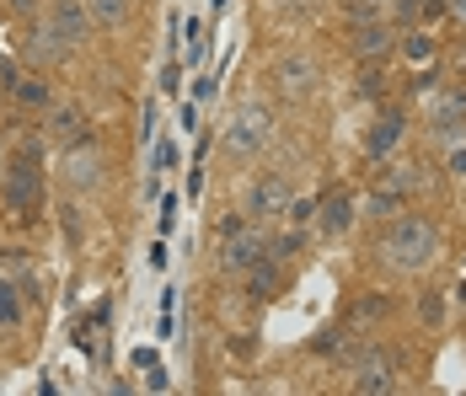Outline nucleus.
I'll return each instance as SVG.
<instances>
[{
	"instance_id": "25",
	"label": "nucleus",
	"mask_w": 466,
	"mask_h": 396,
	"mask_svg": "<svg viewBox=\"0 0 466 396\" xmlns=\"http://www.w3.org/2000/svg\"><path fill=\"white\" fill-rule=\"evenodd\" d=\"M22 81V70H16V59H0V91H11Z\"/></svg>"
},
{
	"instance_id": "16",
	"label": "nucleus",
	"mask_w": 466,
	"mask_h": 396,
	"mask_svg": "<svg viewBox=\"0 0 466 396\" xmlns=\"http://www.w3.org/2000/svg\"><path fill=\"white\" fill-rule=\"evenodd\" d=\"M360 220V198H349V193H338V198H327V209H322V225H327V236H343L349 225Z\"/></svg>"
},
{
	"instance_id": "24",
	"label": "nucleus",
	"mask_w": 466,
	"mask_h": 396,
	"mask_svg": "<svg viewBox=\"0 0 466 396\" xmlns=\"http://www.w3.org/2000/svg\"><path fill=\"white\" fill-rule=\"evenodd\" d=\"M177 86H183V65H177V59H167V70H161V91H167V96H177Z\"/></svg>"
},
{
	"instance_id": "17",
	"label": "nucleus",
	"mask_w": 466,
	"mask_h": 396,
	"mask_svg": "<svg viewBox=\"0 0 466 396\" xmlns=\"http://www.w3.org/2000/svg\"><path fill=\"white\" fill-rule=\"evenodd\" d=\"M70 48L54 38V27L48 22H33V33H27V59H44V65H54V59H65Z\"/></svg>"
},
{
	"instance_id": "26",
	"label": "nucleus",
	"mask_w": 466,
	"mask_h": 396,
	"mask_svg": "<svg viewBox=\"0 0 466 396\" xmlns=\"http://www.w3.org/2000/svg\"><path fill=\"white\" fill-rule=\"evenodd\" d=\"M33 5H38V0H5V11H11V16H33Z\"/></svg>"
},
{
	"instance_id": "9",
	"label": "nucleus",
	"mask_w": 466,
	"mask_h": 396,
	"mask_svg": "<svg viewBox=\"0 0 466 396\" xmlns=\"http://www.w3.org/2000/svg\"><path fill=\"white\" fill-rule=\"evenodd\" d=\"M44 118H48V124H44L48 139H59L65 150H70V145H81V139H92V129H86V113H81V107H70V102H54Z\"/></svg>"
},
{
	"instance_id": "23",
	"label": "nucleus",
	"mask_w": 466,
	"mask_h": 396,
	"mask_svg": "<svg viewBox=\"0 0 466 396\" xmlns=\"http://www.w3.org/2000/svg\"><path fill=\"white\" fill-rule=\"evenodd\" d=\"M317 209H322V198H289V220L295 225H306Z\"/></svg>"
},
{
	"instance_id": "7",
	"label": "nucleus",
	"mask_w": 466,
	"mask_h": 396,
	"mask_svg": "<svg viewBox=\"0 0 466 396\" xmlns=\"http://www.w3.org/2000/svg\"><path fill=\"white\" fill-rule=\"evenodd\" d=\"M48 27H54V38L65 48H81L86 38L96 33V22H92V11H86V0H48V16H44Z\"/></svg>"
},
{
	"instance_id": "13",
	"label": "nucleus",
	"mask_w": 466,
	"mask_h": 396,
	"mask_svg": "<svg viewBox=\"0 0 466 396\" xmlns=\"http://www.w3.org/2000/svg\"><path fill=\"white\" fill-rule=\"evenodd\" d=\"M11 102L27 107V113H48V107H54V86H48L44 76H22V81L11 86Z\"/></svg>"
},
{
	"instance_id": "27",
	"label": "nucleus",
	"mask_w": 466,
	"mask_h": 396,
	"mask_svg": "<svg viewBox=\"0 0 466 396\" xmlns=\"http://www.w3.org/2000/svg\"><path fill=\"white\" fill-rule=\"evenodd\" d=\"M451 172L466 177V145H461V150H451Z\"/></svg>"
},
{
	"instance_id": "10",
	"label": "nucleus",
	"mask_w": 466,
	"mask_h": 396,
	"mask_svg": "<svg viewBox=\"0 0 466 396\" xmlns=\"http://www.w3.org/2000/svg\"><path fill=\"white\" fill-rule=\"evenodd\" d=\"M5 204H16V209L44 204V177L33 172L27 161H11V172H5Z\"/></svg>"
},
{
	"instance_id": "21",
	"label": "nucleus",
	"mask_w": 466,
	"mask_h": 396,
	"mask_svg": "<svg viewBox=\"0 0 466 396\" xmlns=\"http://www.w3.org/2000/svg\"><path fill=\"white\" fill-rule=\"evenodd\" d=\"M419 316L429 321V327H440V321H445V295H440V289H423L419 295Z\"/></svg>"
},
{
	"instance_id": "11",
	"label": "nucleus",
	"mask_w": 466,
	"mask_h": 396,
	"mask_svg": "<svg viewBox=\"0 0 466 396\" xmlns=\"http://www.w3.org/2000/svg\"><path fill=\"white\" fill-rule=\"evenodd\" d=\"M402 134H408V113H386V118L370 129V161H380V167H386V161L397 156Z\"/></svg>"
},
{
	"instance_id": "22",
	"label": "nucleus",
	"mask_w": 466,
	"mask_h": 396,
	"mask_svg": "<svg viewBox=\"0 0 466 396\" xmlns=\"http://www.w3.org/2000/svg\"><path fill=\"white\" fill-rule=\"evenodd\" d=\"M402 54H408L413 65H423V59H434V38H423V33H413V38L402 44Z\"/></svg>"
},
{
	"instance_id": "5",
	"label": "nucleus",
	"mask_w": 466,
	"mask_h": 396,
	"mask_svg": "<svg viewBox=\"0 0 466 396\" xmlns=\"http://www.w3.org/2000/svg\"><path fill=\"white\" fill-rule=\"evenodd\" d=\"M274 86H279L284 102H306L322 86V65L311 54H284L279 65H274Z\"/></svg>"
},
{
	"instance_id": "14",
	"label": "nucleus",
	"mask_w": 466,
	"mask_h": 396,
	"mask_svg": "<svg viewBox=\"0 0 466 396\" xmlns=\"http://www.w3.org/2000/svg\"><path fill=\"white\" fill-rule=\"evenodd\" d=\"M241 279H247V295H252V300H263V295H274V289H279V258H258V263L247 268V273H241Z\"/></svg>"
},
{
	"instance_id": "8",
	"label": "nucleus",
	"mask_w": 466,
	"mask_h": 396,
	"mask_svg": "<svg viewBox=\"0 0 466 396\" xmlns=\"http://www.w3.org/2000/svg\"><path fill=\"white\" fill-rule=\"evenodd\" d=\"M360 396H380V391H397V364L386 353H365L354 364V381H349Z\"/></svg>"
},
{
	"instance_id": "15",
	"label": "nucleus",
	"mask_w": 466,
	"mask_h": 396,
	"mask_svg": "<svg viewBox=\"0 0 466 396\" xmlns=\"http://www.w3.org/2000/svg\"><path fill=\"white\" fill-rule=\"evenodd\" d=\"M354 54H360V59H380V54H391V27H386V22H360V33H354Z\"/></svg>"
},
{
	"instance_id": "18",
	"label": "nucleus",
	"mask_w": 466,
	"mask_h": 396,
	"mask_svg": "<svg viewBox=\"0 0 466 396\" xmlns=\"http://www.w3.org/2000/svg\"><path fill=\"white\" fill-rule=\"evenodd\" d=\"M129 5H135V0H86V11H92L96 27H124V22H129Z\"/></svg>"
},
{
	"instance_id": "28",
	"label": "nucleus",
	"mask_w": 466,
	"mask_h": 396,
	"mask_svg": "<svg viewBox=\"0 0 466 396\" xmlns=\"http://www.w3.org/2000/svg\"><path fill=\"white\" fill-rule=\"evenodd\" d=\"M445 11H451L456 22H466V0H445Z\"/></svg>"
},
{
	"instance_id": "4",
	"label": "nucleus",
	"mask_w": 466,
	"mask_h": 396,
	"mask_svg": "<svg viewBox=\"0 0 466 396\" xmlns=\"http://www.w3.org/2000/svg\"><path fill=\"white\" fill-rule=\"evenodd\" d=\"M289 198H295V193H289L284 177H258V182L241 193V215H247L252 225L284 220V215H289Z\"/></svg>"
},
{
	"instance_id": "2",
	"label": "nucleus",
	"mask_w": 466,
	"mask_h": 396,
	"mask_svg": "<svg viewBox=\"0 0 466 396\" xmlns=\"http://www.w3.org/2000/svg\"><path fill=\"white\" fill-rule=\"evenodd\" d=\"M274 129H279L274 107L258 102V96H241L231 107V118H226V129H220V150L231 156L236 167H247V161H258L274 145Z\"/></svg>"
},
{
	"instance_id": "12",
	"label": "nucleus",
	"mask_w": 466,
	"mask_h": 396,
	"mask_svg": "<svg viewBox=\"0 0 466 396\" xmlns=\"http://www.w3.org/2000/svg\"><path fill=\"white\" fill-rule=\"evenodd\" d=\"M429 118H434L440 134H461L466 129V91H440L429 102Z\"/></svg>"
},
{
	"instance_id": "19",
	"label": "nucleus",
	"mask_w": 466,
	"mask_h": 396,
	"mask_svg": "<svg viewBox=\"0 0 466 396\" xmlns=\"http://www.w3.org/2000/svg\"><path fill=\"white\" fill-rule=\"evenodd\" d=\"M16 327H22V295L0 284V332H16Z\"/></svg>"
},
{
	"instance_id": "3",
	"label": "nucleus",
	"mask_w": 466,
	"mask_h": 396,
	"mask_svg": "<svg viewBox=\"0 0 466 396\" xmlns=\"http://www.w3.org/2000/svg\"><path fill=\"white\" fill-rule=\"evenodd\" d=\"M107 177H113V167H107V150L96 145V139H81V145H70L65 150V161H59V182L81 198V193H102L107 188Z\"/></svg>"
},
{
	"instance_id": "6",
	"label": "nucleus",
	"mask_w": 466,
	"mask_h": 396,
	"mask_svg": "<svg viewBox=\"0 0 466 396\" xmlns=\"http://www.w3.org/2000/svg\"><path fill=\"white\" fill-rule=\"evenodd\" d=\"M258 258H268V236H263V225H236L220 236V268L226 273H247V268L258 263Z\"/></svg>"
},
{
	"instance_id": "20",
	"label": "nucleus",
	"mask_w": 466,
	"mask_h": 396,
	"mask_svg": "<svg viewBox=\"0 0 466 396\" xmlns=\"http://www.w3.org/2000/svg\"><path fill=\"white\" fill-rule=\"evenodd\" d=\"M300 252H306V230H284L279 241H268V258H279V263L300 258Z\"/></svg>"
},
{
	"instance_id": "1",
	"label": "nucleus",
	"mask_w": 466,
	"mask_h": 396,
	"mask_svg": "<svg viewBox=\"0 0 466 396\" xmlns=\"http://www.w3.org/2000/svg\"><path fill=\"white\" fill-rule=\"evenodd\" d=\"M375 252H380V263L391 268V273H423L440 258V225L423 220V215H397L380 230Z\"/></svg>"
}]
</instances>
